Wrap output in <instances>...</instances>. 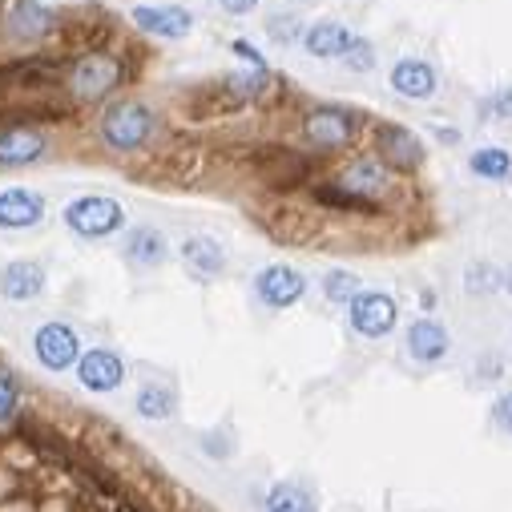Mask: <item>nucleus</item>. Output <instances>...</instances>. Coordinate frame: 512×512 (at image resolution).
Here are the masks:
<instances>
[{"label": "nucleus", "mask_w": 512, "mask_h": 512, "mask_svg": "<svg viewBox=\"0 0 512 512\" xmlns=\"http://www.w3.org/2000/svg\"><path fill=\"white\" fill-rule=\"evenodd\" d=\"M121 81V65L109 57V53H89L73 65V77H69V89L81 97V101H97L105 97L109 89H117Z\"/></svg>", "instance_id": "6e6552de"}, {"label": "nucleus", "mask_w": 512, "mask_h": 512, "mask_svg": "<svg viewBox=\"0 0 512 512\" xmlns=\"http://www.w3.org/2000/svg\"><path fill=\"white\" fill-rule=\"evenodd\" d=\"M303 138L315 150H343L355 138V113L351 109H339V105L311 109L307 121H303Z\"/></svg>", "instance_id": "39448f33"}, {"label": "nucleus", "mask_w": 512, "mask_h": 512, "mask_svg": "<svg viewBox=\"0 0 512 512\" xmlns=\"http://www.w3.org/2000/svg\"><path fill=\"white\" fill-rule=\"evenodd\" d=\"M267 29H271V37L283 41V45L299 41V21H291V17H275V21H267Z\"/></svg>", "instance_id": "c85d7f7f"}, {"label": "nucleus", "mask_w": 512, "mask_h": 512, "mask_svg": "<svg viewBox=\"0 0 512 512\" xmlns=\"http://www.w3.org/2000/svg\"><path fill=\"white\" fill-rule=\"evenodd\" d=\"M77 379H81V388H85V392L105 396V392H117V388H121V379H125V363H121V355H117V351L93 347V351H85V355H81V363H77Z\"/></svg>", "instance_id": "9d476101"}, {"label": "nucleus", "mask_w": 512, "mask_h": 512, "mask_svg": "<svg viewBox=\"0 0 512 512\" xmlns=\"http://www.w3.org/2000/svg\"><path fill=\"white\" fill-rule=\"evenodd\" d=\"M323 295H327L331 303H347V307H351V299L359 295V279H355L351 271H327V275H323Z\"/></svg>", "instance_id": "b1692460"}, {"label": "nucleus", "mask_w": 512, "mask_h": 512, "mask_svg": "<svg viewBox=\"0 0 512 512\" xmlns=\"http://www.w3.org/2000/svg\"><path fill=\"white\" fill-rule=\"evenodd\" d=\"M178 412V396L162 383H150V388L138 392V416L142 420H170Z\"/></svg>", "instance_id": "5701e85b"}, {"label": "nucleus", "mask_w": 512, "mask_h": 512, "mask_svg": "<svg viewBox=\"0 0 512 512\" xmlns=\"http://www.w3.org/2000/svg\"><path fill=\"white\" fill-rule=\"evenodd\" d=\"M254 295H259V303H267L271 311H287L307 295V279L287 263H271L254 275Z\"/></svg>", "instance_id": "423d86ee"}, {"label": "nucleus", "mask_w": 512, "mask_h": 512, "mask_svg": "<svg viewBox=\"0 0 512 512\" xmlns=\"http://www.w3.org/2000/svg\"><path fill=\"white\" fill-rule=\"evenodd\" d=\"M347 319L355 327V335L363 339H383V335H392L396 319H400V307L392 295H383V291H359L347 307Z\"/></svg>", "instance_id": "20e7f679"}, {"label": "nucleus", "mask_w": 512, "mask_h": 512, "mask_svg": "<svg viewBox=\"0 0 512 512\" xmlns=\"http://www.w3.org/2000/svg\"><path fill=\"white\" fill-rule=\"evenodd\" d=\"M65 226L77 234V238H109L125 226V210L117 198H105V194H81L65 206Z\"/></svg>", "instance_id": "f03ea898"}, {"label": "nucleus", "mask_w": 512, "mask_h": 512, "mask_svg": "<svg viewBox=\"0 0 512 512\" xmlns=\"http://www.w3.org/2000/svg\"><path fill=\"white\" fill-rule=\"evenodd\" d=\"M448 347H452V339H448L444 323H436V319H416V323L408 327V355H412L416 363H440V359L448 355Z\"/></svg>", "instance_id": "dca6fc26"}, {"label": "nucleus", "mask_w": 512, "mask_h": 512, "mask_svg": "<svg viewBox=\"0 0 512 512\" xmlns=\"http://www.w3.org/2000/svg\"><path fill=\"white\" fill-rule=\"evenodd\" d=\"M45 218V198L25 186L0 190V230H29Z\"/></svg>", "instance_id": "9b49d317"}, {"label": "nucleus", "mask_w": 512, "mask_h": 512, "mask_svg": "<svg viewBox=\"0 0 512 512\" xmlns=\"http://www.w3.org/2000/svg\"><path fill=\"white\" fill-rule=\"evenodd\" d=\"M178 254H182V267H186L190 279H202L206 283V279H218L226 271V250L210 234H190Z\"/></svg>", "instance_id": "f8f14e48"}, {"label": "nucleus", "mask_w": 512, "mask_h": 512, "mask_svg": "<svg viewBox=\"0 0 512 512\" xmlns=\"http://www.w3.org/2000/svg\"><path fill=\"white\" fill-rule=\"evenodd\" d=\"M33 351L49 371H69L73 363H81V335L69 323H45L33 335Z\"/></svg>", "instance_id": "0eeeda50"}, {"label": "nucleus", "mask_w": 512, "mask_h": 512, "mask_svg": "<svg viewBox=\"0 0 512 512\" xmlns=\"http://www.w3.org/2000/svg\"><path fill=\"white\" fill-rule=\"evenodd\" d=\"M263 508L267 512H319V496L295 480H279L267 488L263 496Z\"/></svg>", "instance_id": "aec40b11"}, {"label": "nucleus", "mask_w": 512, "mask_h": 512, "mask_svg": "<svg viewBox=\"0 0 512 512\" xmlns=\"http://www.w3.org/2000/svg\"><path fill=\"white\" fill-rule=\"evenodd\" d=\"M45 154V138L33 130H5L0 134V166H29Z\"/></svg>", "instance_id": "412c9836"}, {"label": "nucleus", "mask_w": 512, "mask_h": 512, "mask_svg": "<svg viewBox=\"0 0 512 512\" xmlns=\"http://www.w3.org/2000/svg\"><path fill=\"white\" fill-rule=\"evenodd\" d=\"M150 134H154V113H150L146 105H138V101H121V105L105 109V117H101V138H105V146H113V150H121V154L146 146Z\"/></svg>", "instance_id": "7ed1b4c3"}, {"label": "nucleus", "mask_w": 512, "mask_h": 512, "mask_svg": "<svg viewBox=\"0 0 512 512\" xmlns=\"http://www.w3.org/2000/svg\"><path fill=\"white\" fill-rule=\"evenodd\" d=\"M295 5H303V0H295Z\"/></svg>", "instance_id": "2f4dec72"}, {"label": "nucleus", "mask_w": 512, "mask_h": 512, "mask_svg": "<svg viewBox=\"0 0 512 512\" xmlns=\"http://www.w3.org/2000/svg\"><path fill=\"white\" fill-rule=\"evenodd\" d=\"M392 89H396L400 97L424 101V97L436 93V69H432L428 61H420V57H404V61H396V69H392Z\"/></svg>", "instance_id": "f3484780"}, {"label": "nucleus", "mask_w": 512, "mask_h": 512, "mask_svg": "<svg viewBox=\"0 0 512 512\" xmlns=\"http://www.w3.org/2000/svg\"><path fill=\"white\" fill-rule=\"evenodd\" d=\"M45 291V267L33 259H17L0 267V295L9 303H33Z\"/></svg>", "instance_id": "ddd939ff"}, {"label": "nucleus", "mask_w": 512, "mask_h": 512, "mask_svg": "<svg viewBox=\"0 0 512 512\" xmlns=\"http://www.w3.org/2000/svg\"><path fill=\"white\" fill-rule=\"evenodd\" d=\"M392 170L383 166L379 158H355L347 162L331 186L323 190V202H335V206H375L379 198H388L392 190Z\"/></svg>", "instance_id": "f257e3e1"}, {"label": "nucleus", "mask_w": 512, "mask_h": 512, "mask_svg": "<svg viewBox=\"0 0 512 512\" xmlns=\"http://www.w3.org/2000/svg\"><path fill=\"white\" fill-rule=\"evenodd\" d=\"M230 53H238V57H242L250 69H267V61L259 57V49H254L250 41H242V37H238V41H230Z\"/></svg>", "instance_id": "c756f323"}, {"label": "nucleus", "mask_w": 512, "mask_h": 512, "mask_svg": "<svg viewBox=\"0 0 512 512\" xmlns=\"http://www.w3.org/2000/svg\"><path fill=\"white\" fill-rule=\"evenodd\" d=\"M480 113H484V117H508V113H512V85L496 89V93L480 105Z\"/></svg>", "instance_id": "bb28decb"}, {"label": "nucleus", "mask_w": 512, "mask_h": 512, "mask_svg": "<svg viewBox=\"0 0 512 512\" xmlns=\"http://www.w3.org/2000/svg\"><path fill=\"white\" fill-rule=\"evenodd\" d=\"M375 150L388 170H420L424 166V142L412 130H404V125H379Z\"/></svg>", "instance_id": "1a4fd4ad"}, {"label": "nucleus", "mask_w": 512, "mask_h": 512, "mask_svg": "<svg viewBox=\"0 0 512 512\" xmlns=\"http://www.w3.org/2000/svg\"><path fill=\"white\" fill-rule=\"evenodd\" d=\"M134 25L146 29V33H154V37L178 41V37H186V33L194 29V17H190V9H182V5H170V9L142 5V9H134Z\"/></svg>", "instance_id": "4468645a"}, {"label": "nucleus", "mask_w": 512, "mask_h": 512, "mask_svg": "<svg viewBox=\"0 0 512 512\" xmlns=\"http://www.w3.org/2000/svg\"><path fill=\"white\" fill-rule=\"evenodd\" d=\"M492 424H496L504 436H512V392H500V396L492 400Z\"/></svg>", "instance_id": "cd10ccee"}, {"label": "nucleus", "mask_w": 512, "mask_h": 512, "mask_svg": "<svg viewBox=\"0 0 512 512\" xmlns=\"http://www.w3.org/2000/svg\"><path fill=\"white\" fill-rule=\"evenodd\" d=\"M343 61H347V65H351L355 73H367V69L375 65V49H371V41H363V37H355Z\"/></svg>", "instance_id": "a878e982"}, {"label": "nucleus", "mask_w": 512, "mask_h": 512, "mask_svg": "<svg viewBox=\"0 0 512 512\" xmlns=\"http://www.w3.org/2000/svg\"><path fill=\"white\" fill-rule=\"evenodd\" d=\"M166 254H170V246H166L162 230H154V226H138V230H130V238H125V259L134 267H146V271L162 267Z\"/></svg>", "instance_id": "6ab92c4d"}, {"label": "nucleus", "mask_w": 512, "mask_h": 512, "mask_svg": "<svg viewBox=\"0 0 512 512\" xmlns=\"http://www.w3.org/2000/svg\"><path fill=\"white\" fill-rule=\"evenodd\" d=\"M468 166H472V174L484 178V182H504V178H512V154L500 150V146L476 150V154L468 158Z\"/></svg>", "instance_id": "4be33fe9"}, {"label": "nucleus", "mask_w": 512, "mask_h": 512, "mask_svg": "<svg viewBox=\"0 0 512 512\" xmlns=\"http://www.w3.org/2000/svg\"><path fill=\"white\" fill-rule=\"evenodd\" d=\"M17 404H21V383L9 367H0V424H9L17 416Z\"/></svg>", "instance_id": "393cba45"}, {"label": "nucleus", "mask_w": 512, "mask_h": 512, "mask_svg": "<svg viewBox=\"0 0 512 512\" xmlns=\"http://www.w3.org/2000/svg\"><path fill=\"white\" fill-rule=\"evenodd\" d=\"M218 5H222L226 13H250L254 5H259V0H218Z\"/></svg>", "instance_id": "7c9ffc66"}, {"label": "nucleus", "mask_w": 512, "mask_h": 512, "mask_svg": "<svg viewBox=\"0 0 512 512\" xmlns=\"http://www.w3.org/2000/svg\"><path fill=\"white\" fill-rule=\"evenodd\" d=\"M351 41H355V33L347 25H339V21H315L303 33V45H307L311 57H347Z\"/></svg>", "instance_id": "a211bd4d"}, {"label": "nucleus", "mask_w": 512, "mask_h": 512, "mask_svg": "<svg viewBox=\"0 0 512 512\" xmlns=\"http://www.w3.org/2000/svg\"><path fill=\"white\" fill-rule=\"evenodd\" d=\"M53 21L57 17L49 9H41L37 0H17V5H9V13H5V33L17 41H37L53 29Z\"/></svg>", "instance_id": "2eb2a0df"}]
</instances>
